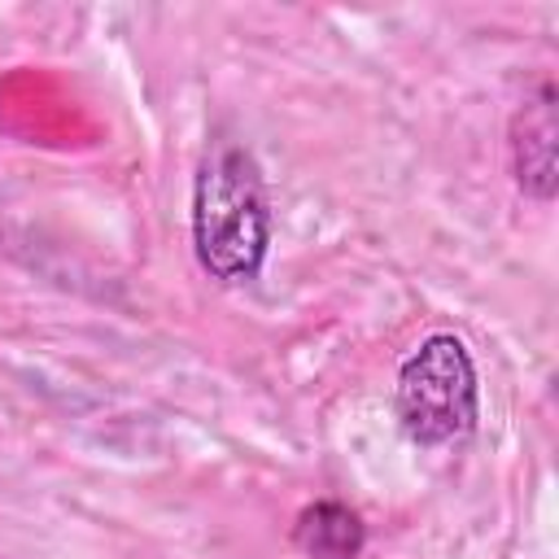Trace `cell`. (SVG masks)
<instances>
[{"label":"cell","mask_w":559,"mask_h":559,"mask_svg":"<svg viewBox=\"0 0 559 559\" xmlns=\"http://www.w3.org/2000/svg\"><path fill=\"white\" fill-rule=\"evenodd\" d=\"M555 83H537V92L515 109L511 118V170L524 197L533 201H550L555 183H559V162H555V144H559V114H555Z\"/></svg>","instance_id":"cell-3"},{"label":"cell","mask_w":559,"mask_h":559,"mask_svg":"<svg viewBox=\"0 0 559 559\" xmlns=\"http://www.w3.org/2000/svg\"><path fill=\"white\" fill-rule=\"evenodd\" d=\"M393 406L402 419V432L415 445H454L476 428L480 389H476V362L467 345L450 332L428 336L397 371Z\"/></svg>","instance_id":"cell-2"},{"label":"cell","mask_w":559,"mask_h":559,"mask_svg":"<svg viewBox=\"0 0 559 559\" xmlns=\"http://www.w3.org/2000/svg\"><path fill=\"white\" fill-rule=\"evenodd\" d=\"M271 249V201L258 157L236 140H210L192 179V253L218 284H253Z\"/></svg>","instance_id":"cell-1"},{"label":"cell","mask_w":559,"mask_h":559,"mask_svg":"<svg viewBox=\"0 0 559 559\" xmlns=\"http://www.w3.org/2000/svg\"><path fill=\"white\" fill-rule=\"evenodd\" d=\"M293 542L306 559H362L367 546V528L358 520V511H349L345 502H310L297 524H293Z\"/></svg>","instance_id":"cell-4"}]
</instances>
